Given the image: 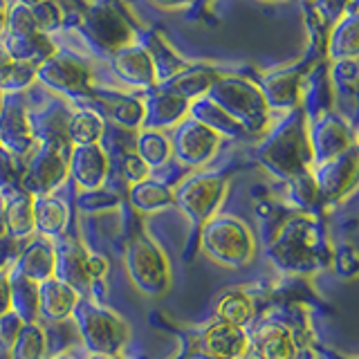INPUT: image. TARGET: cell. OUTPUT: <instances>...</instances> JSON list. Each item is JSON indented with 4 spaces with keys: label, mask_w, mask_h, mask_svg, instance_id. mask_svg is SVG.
<instances>
[{
    "label": "cell",
    "mask_w": 359,
    "mask_h": 359,
    "mask_svg": "<svg viewBox=\"0 0 359 359\" xmlns=\"http://www.w3.org/2000/svg\"><path fill=\"white\" fill-rule=\"evenodd\" d=\"M250 339L241 325L218 321L205 332V348L211 357L218 359H243L250 353Z\"/></svg>",
    "instance_id": "1"
},
{
    "label": "cell",
    "mask_w": 359,
    "mask_h": 359,
    "mask_svg": "<svg viewBox=\"0 0 359 359\" xmlns=\"http://www.w3.org/2000/svg\"><path fill=\"white\" fill-rule=\"evenodd\" d=\"M254 351L261 359H294V341L283 325H265L254 337Z\"/></svg>",
    "instance_id": "2"
},
{
    "label": "cell",
    "mask_w": 359,
    "mask_h": 359,
    "mask_svg": "<svg viewBox=\"0 0 359 359\" xmlns=\"http://www.w3.org/2000/svg\"><path fill=\"white\" fill-rule=\"evenodd\" d=\"M252 314H254V303L243 292H233V294L222 297V301L218 303V319L224 323L243 325L252 319Z\"/></svg>",
    "instance_id": "3"
}]
</instances>
